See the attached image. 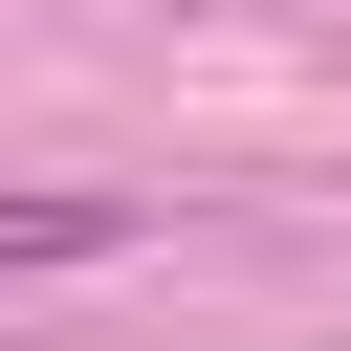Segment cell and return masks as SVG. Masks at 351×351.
<instances>
[{
    "mask_svg": "<svg viewBox=\"0 0 351 351\" xmlns=\"http://www.w3.org/2000/svg\"><path fill=\"white\" fill-rule=\"evenodd\" d=\"M44 263H132V197L110 176H0V285H44Z\"/></svg>",
    "mask_w": 351,
    "mask_h": 351,
    "instance_id": "1",
    "label": "cell"
}]
</instances>
